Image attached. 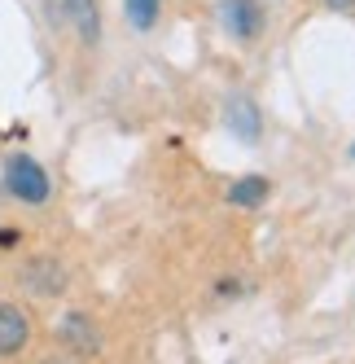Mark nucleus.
<instances>
[{"mask_svg": "<svg viewBox=\"0 0 355 364\" xmlns=\"http://www.w3.org/2000/svg\"><path fill=\"white\" fill-rule=\"evenodd\" d=\"M5 189L18 202L40 206V202H48V193H53V180H48V171L31 159V154H13L5 163Z\"/></svg>", "mask_w": 355, "mask_h": 364, "instance_id": "1", "label": "nucleus"}, {"mask_svg": "<svg viewBox=\"0 0 355 364\" xmlns=\"http://www.w3.org/2000/svg\"><path fill=\"white\" fill-rule=\"evenodd\" d=\"M18 281H22V290L36 294V299H58V294L66 290V268L58 264L53 255H36V259H27V264H22Z\"/></svg>", "mask_w": 355, "mask_h": 364, "instance_id": "2", "label": "nucleus"}, {"mask_svg": "<svg viewBox=\"0 0 355 364\" xmlns=\"http://www.w3.org/2000/svg\"><path fill=\"white\" fill-rule=\"evenodd\" d=\"M53 14L84 44H97L101 40V9H97V0H53Z\"/></svg>", "mask_w": 355, "mask_h": 364, "instance_id": "3", "label": "nucleus"}, {"mask_svg": "<svg viewBox=\"0 0 355 364\" xmlns=\"http://www.w3.org/2000/svg\"><path fill=\"white\" fill-rule=\"evenodd\" d=\"M58 338H62V347L75 351V355H97L101 351V333H97L92 316H84V311H66L62 325H58Z\"/></svg>", "mask_w": 355, "mask_h": 364, "instance_id": "4", "label": "nucleus"}, {"mask_svg": "<svg viewBox=\"0 0 355 364\" xmlns=\"http://www.w3.org/2000/svg\"><path fill=\"white\" fill-rule=\"evenodd\" d=\"M224 27L237 40H255L263 31V5L259 0H224Z\"/></svg>", "mask_w": 355, "mask_h": 364, "instance_id": "5", "label": "nucleus"}, {"mask_svg": "<svg viewBox=\"0 0 355 364\" xmlns=\"http://www.w3.org/2000/svg\"><path fill=\"white\" fill-rule=\"evenodd\" d=\"M31 338V321L27 311L13 303H0V355H18Z\"/></svg>", "mask_w": 355, "mask_h": 364, "instance_id": "6", "label": "nucleus"}, {"mask_svg": "<svg viewBox=\"0 0 355 364\" xmlns=\"http://www.w3.org/2000/svg\"><path fill=\"white\" fill-rule=\"evenodd\" d=\"M228 127H233L241 141H259V106L250 97L228 101Z\"/></svg>", "mask_w": 355, "mask_h": 364, "instance_id": "7", "label": "nucleus"}, {"mask_svg": "<svg viewBox=\"0 0 355 364\" xmlns=\"http://www.w3.org/2000/svg\"><path fill=\"white\" fill-rule=\"evenodd\" d=\"M268 198V176H241L233 189H228V202L241 206V211H255V206Z\"/></svg>", "mask_w": 355, "mask_h": 364, "instance_id": "8", "label": "nucleus"}, {"mask_svg": "<svg viewBox=\"0 0 355 364\" xmlns=\"http://www.w3.org/2000/svg\"><path fill=\"white\" fill-rule=\"evenodd\" d=\"M123 14H128V22L136 31H149L163 14V0H123Z\"/></svg>", "mask_w": 355, "mask_h": 364, "instance_id": "9", "label": "nucleus"}, {"mask_svg": "<svg viewBox=\"0 0 355 364\" xmlns=\"http://www.w3.org/2000/svg\"><path fill=\"white\" fill-rule=\"evenodd\" d=\"M13 242H18V232H13V228H0V250H9Z\"/></svg>", "mask_w": 355, "mask_h": 364, "instance_id": "10", "label": "nucleus"}, {"mask_svg": "<svg viewBox=\"0 0 355 364\" xmlns=\"http://www.w3.org/2000/svg\"><path fill=\"white\" fill-rule=\"evenodd\" d=\"M324 5H329V9H338V14H351V9H355V0H324Z\"/></svg>", "mask_w": 355, "mask_h": 364, "instance_id": "11", "label": "nucleus"}, {"mask_svg": "<svg viewBox=\"0 0 355 364\" xmlns=\"http://www.w3.org/2000/svg\"><path fill=\"white\" fill-rule=\"evenodd\" d=\"M48 364H62V360H48Z\"/></svg>", "mask_w": 355, "mask_h": 364, "instance_id": "12", "label": "nucleus"}, {"mask_svg": "<svg viewBox=\"0 0 355 364\" xmlns=\"http://www.w3.org/2000/svg\"><path fill=\"white\" fill-rule=\"evenodd\" d=\"M351 154H355V149H351Z\"/></svg>", "mask_w": 355, "mask_h": 364, "instance_id": "13", "label": "nucleus"}]
</instances>
